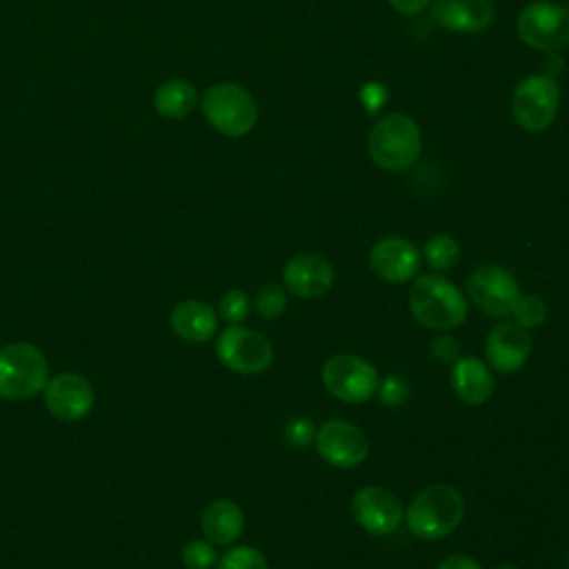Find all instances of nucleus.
<instances>
[{
    "label": "nucleus",
    "mask_w": 569,
    "mask_h": 569,
    "mask_svg": "<svg viewBox=\"0 0 569 569\" xmlns=\"http://www.w3.org/2000/svg\"><path fill=\"white\" fill-rule=\"evenodd\" d=\"M216 358L233 373L253 376L273 362V345L264 333L256 329L229 325L218 333Z\"/></svg>",
    "instance_id": "423d86ee"
},
{
    "label": "nucleus",
    "mask_w": 569,
    "mask_h": 569,
    "mask_svg": "<svg viewBox=\"0 0 569 569\" xmlns=\"http://www.w3.org/2000/svg\"><path fill=\"white\" fill-rule=\"evenodd\" d=\"M180 556H182V565H184L187 569H211V567L218 562L216 547H213V542H209L207 538H204V540H200V538L189 540V542L182 547Z\"/></svg>",
    "instance_id": "a878e982"
},
{
    "label": "nucleus",
    "mask_w": 569,
    "mask_h": 569,
    "mask_svg": "<svg viewBox=\"0 0 569 569\" xmlns=\"http://www.w3.org/2000/svg\"><path fill=\"white\" fill-rule=\"evenodd\" d=\"M282 282H284V289L296 298H305V300L320 298L333 284V267L320 253H311V251L296 253L284 262Z\"/></svg>",
    "instance_id": "dca6fc26"
},
{
    "label": "nucleus",
    "mask_w": 569,
    "mask_h": 569,
    "mask_svg": "<svg viewBox=\"0 0 569 569\" xmlns=\"http://www.w3.org/2000/svg\"><path fill=\"white\" fill-rule=\"evenodd\" d=\"M322 385L340 402L362 405L378 391L376 367L353 353H336L322 365Z\"/></svg>",
    "instance_id": "0eeeda50"
},
{
    "label": "nucleus",
    "mask_w": 569,
    "mask_h": 569,
    "mask_svg": "<svg viewBox=\"0 0 569 569\" xmlns=\"http://www.w3.org/2000/svg\"><path fill=\"white\" fill-rule=\"evenodd\" d=\"M198 104V91L193 82L182 78H171L162 82L153 93V109L167 120L187 118Z\"/></svg>",
    "instance_id": "412c9836"
},
{
    "label": "nucleus",
    "mask_w": 569,
    "mask_h": 569,
    "mask_svg": "<svg viewBox=\"0 0 569 569\" xmlns=\"http://www.w3.org/2000/svg\"><path fill=\"white\" fill-rule=\"evenodd\" d=\"M438 569H482V567L471 556L453 553V556H447L445 560H440Z\"/></svg>",
    "instance_id": "7c9ffc66"
},
{
    "label": "nucleus",
    "mask_w": 569,
    "mask_h": 569,
    "mask_svg": "<svg viewBox=\"0 0 569 569\" xmlns=\"http://www.w3.org/2000/svg\"><path fill=\"white\" fill-rule=\"evenodd\" d=\"M429 353H431L438 362H442V365H453V362L460 358V342H458L453 336L442 333V336H438V338L431 340Z\"/></svg>",
    "instance_id": "c756f323"
},
{
    "label": "nucleus",
    "mask_w": 569,
    "mask_h": 569,
    "mask_svg": "<svg viewBox=\"0 0 569 569\" xmlns=\"http://www.w3.org/2000/svg\"><path fill=\"white\" fill-rule=\"evenodd\" d=\"M202 116L222 136H247L258 122V104L253 96L236 82L211 84L200 100Z\"/></svg>",
    "instance_id": "20e7f679"
},
{
    "label": "nucleus",
    "mask_w": 569,
    "mask_h": 569,
    "mask_svg": "<svg viewBox=\"0 0 569 569\" xmlns=\"http://www.w3.org/2000/svg\"><path fill=\"white\" fill-rule=\"evenodd\" d=\"M218 311H220L222 320H227L229 325H240L242 320L249 318L251 302L242 289H229L227 293H222Z\"/></svg>",
    "instance_id": "bb28decb"
},
{
    "label": "nucleus",
    "mask_w": 569,
    "mask_h": 569,
    "mask_svg": "<svg viewBox=\"0 0 569 569\" xmlns=\"http://www.w3.org/2000/svg\"><path fill=\"white\" fill-rule=\"evenodd\" d=\"M316 438V425L311 418L307 416H298V418H291L287 425H284V440L296 447V449H302V447H309Z\"/></svg>",
    "instance_id": "c85d7f7f"
},
{
    "label": "nucleus",
    "mask_w": 569,
    "mask_h": 569,
    "mask_svg": "<svg viewBox=\"0 0 569 569\" xmlns=\"http://www.w3.org/2000/svg\"><path fill=\"white\" fill-rule=\"evenodd\" d=\"M511 316H513V320L520 327L533 329V327L545 322V318H547V302L540 296H536V293H520L516 298V302H513Z\"/></svg>",
    "instance_id": "5701e85b"
},
{
    "label": "nucleus",
    "mask_w": 569,
    "mask_h": 569,
    "mask_svg": "<svg viewBox=\"0 0 569 569\" xmlns=\"http://www.w3.org/2000/svg\"><path fill=\"white\" fill-rule=\"evenodd\" d=\"M376 393H378V398H380L382 405L400 407V405H405V402L409 400L411 389H409V385H407L405 378H400V376H387V378L380 380Z\"/></svg>",
    "instance_id": "cd10ccee"
},
{
    "label": "nucleus",
    "mask_w": 569,
    "mask_h": 569,
    "mask_svg": "<svg viewBox=\"0 0 569 569\" xmlns=\"http://www.w3.org/2000/svg\"><path fill=\"white\" fill-rule=\"evenodd\" d=\"M516 31L531 49L558 51L569 44V9L551 0H533L520 9Z\"/></svg>",
    "instance_id": "1a4fd4ad"
},
{
    "label": "nucleus",
    "mask_w": 569,
    "mask_h": 569,
    "mask_svg": "<svg viewBox=\"0 0 569 569\" xmlns=\"http://www.w3.org/2000/svg\"><path fill=\"white\" fill-rule=\"evenodd\" d=\"M531 353L529 329L520 327L516 320L498 322L485 340L487 365L500 373L518 371Z\"/></svg>",
    "instance_id": "2eb2a0df"
},
{
    "label": "nucleus",
    "mask_w": 569,
    "mask_h": 569,
    "mask_svg": "<svg viewBox=\"0 0 569 569\" xmlns=\"http://www.w3.org/2000/svg\"><path fill=\"white\" fill-rule=\"evenodd\" d=\"M362 100L367 102V107H369L371 111H376V109L380 107V102H385V87H373V84L365 87Z\"/></svg>",
    "instance_id": "473e14b6"
},
{
    "label": "nucleus",
    "mask_w": 569,
    "mask_h": 569,
    "mask_svg": "<svg viewBox=\"0 0 569 569\" xmlns=\"http://www.w3.org/2000/svg\"><path fill=\"white\" fill-rule=\"evenodd\" d=\"M422 149V136L413 118L405 113L382 116L369 131L367 151L376 167L385 171L409 169Z\"/></svg>",
    "instance_id": "7ed1b4c3"
},
{
    "label": "nucleus",
    "mask_w": 569,
    "mask_h": 569,
    "mask_svg": "<svg viewBox=\"0 0 569 569\" xmlns=\"http://www.w3.org/2000/svg\"><path fill=\"white\" fill-rule=\"evenodd\" d=\"M558 104L560 87L547 73L522 78L511 96V113L525 131H545L556 120Z\"/></svg>",
    "instance_id": "6e6552de"
},
{
    "label": "nucleus",
    "mask_w": 569,
    "mask_h": 569,
    "mask_svg": "<svg viewBox=\"0 0 569 569\" xmlns=\"http://www.w3.org/2000/svg\"><path fill=\"white\" fill-rule=\"evenodd\" d=\"M431 20L453 33H480L493 20L491 0H431Z\"/></svg>",
    "instance_id": "f3484780"
},
{
    "label": "nucleus",
    "mask_w": 569,
    "mask_h": 569,
    "mask_svg": "<svg viewBox=\"0 0 569 569\" xmlns=\"http://www.w3.org/2000/svg\"><path fill=\"white\" fill-rule=\"evenodd\" d=\"M567 9H569V7H567Z\"/></svg>",
    "instance_id": "f704fd0d"
},
{
    "label": "nucleus",
    "mask_w": 569,
    "mask_h": 569,
    "mask_svg": "<svg viewBox=\"0 0 569 569\" xmlns=\"http://www.w3.org/2000/svg\"><path fill=\"white\" fill-rule=\"evenodd\" d=\"M493 569H518V567H516V565H507V562H505V565H498V567H493Z\"/></svg>",
    "instance_id": "72a5a7b5"
},
{
    "label": "nucleus",
    "mask_w": 569,
    "mask_h": 569,
    "mask_svg": "<svg viewBox=\"0 0 569 569\" xmlns=\"http://www.w3.org/2000/svg\"><path fill=\"white\" fill-rule=\"evenodd\" d=\"M218 569H269L262 551L249 545H236L218 558Z\"/></svg>",
    "instance_id": "b1692460"
},
{
    "label": "nucleus",
    "mask_w": 569,
    "mask_h": 569,
    "mask_svg": "<svg viewBox=\"0 0 569 569\" xmlns=\"http://www.w3.org/2000/svg\"><path fill=\"white\" fill-rule=\"evenodd\" d=\"M351 516L365 531L373 536H389L405 520V509L400 498L389 489L367 485L353 493Z\"/></svg>",
    "instance_id": "f8f14e48"
},
{
    "label": "nucleus",
    "mask_w": 569,
    "mask_h": 569,
    "mask_svg": "<svg viewBox=\"0 0 569 569\" xmlns=\"http://www.w3.org/2000/svg\"><path fill=\"white\" fill-rule=\"evenodd\" d=\"M49 365L44 353L31 342L0 347V398L29 400L44 389Z\"/></svg>",
    "instance_id": "39448f33"
},
{
    "label": "nucleus",
    "mask_w": 569,
    "mask_h": 569,
    "mask_svg": "<svg viewBox=\"0 0 569 569\" xmlns=\"http://www.w3.org/2000/svg\"><path fill=\"white\" fill-rule=\"evenodd\" d=\"M520 293L516 276L500 264H480L467 278V298L493 318H507Z\"/></svg>",
    "instance_id": "9d476101"
},
{
    "label": "nucleus",
    "mask_w": 569,
    "mask_h": 569,
    "mask_svg": "<svg viewBox=\"0 0 569 569\" xmlns=\"http://www.w3.org/2000/svg\"><path fill=\"white\" fill-rule=\"evenodd\" d=\"M200 529L213 545H233L244 531V513L233 500H213L200 516Z\"/></svg>",
    "instance_id": "aec40b11"
},
{
    "label": "nucleus",
    "mask_w": 569,
    "mask_h": 569,
    "mask_svg": "<svg viewBox=\"0 0 569 569\" xmlns=\"http://www.w3.org/2000/svg\"><path fill=\"white\" fill-rule=\"evenodd\" d=\"M169 325L184 342H207L218 331V316L202 300H182L171 309Z\"/></svg>",
    "instance_id": "6ab92c4d"
},
{
    "label": "nucleus",
    "mask_w": 569,
    "mask_h": 569,
    "mask_svg": "<svg viewBox=\"0 0 569 569\" xmlns=\"http://www.w3.org/2000/svg\"><path fill=\"white\" fill-rule=\"evenodd\" d=\"M465 516V500L451 485H429L413 496L405 509L407 529L420 540H440L449 536Z\"/></svg>",
    "instance_id": "f03ea898"
},
{
    "label": "nucleus",
    "mask_w": 569,
    "mask_h": 569,
    "mask_svg": "<svg viewBox=\"0 0 569 569\" xmlns=\"http://www.w3.org/2000/svg\"><path fill=\"white\" fill-rule=\"evenodd\" d=\"M369 267L380 280L400 284L418 273L420 251L402 236H385L371 247Z\"/></svg>",
    "instance_id": "4468645a"
},
{
    "label": "nucleus",
    "mask_w": 569,
    "mask_h": 569,
    "mask_svg": "<svg viewBox=\"0 0 569 569\" xmlns=\"http://www.w3.org/2000/svg\"><path fill=\"white\" fill-rule=\"evenodd\" d=\"M460 258V244L447 233H438L425 244V260L433 271L451 269Z\"/></svg>",
    "instance_id": "4be33fe9"
},
{
    "label": "nucleus",
    "mask_w": 569,
    "mask_h": 569,
    "mask_svg": "<svg viewBox=\"0 0 569 569\" xmlns=\"http://www.w3.org/2000/svg\"><path fill=\"white\" fill-rule=\"evenodd\" d=\"M42 393L49 413L62 422L82 420L93 409L96 400L91 382L76 371L56 373L47 380Z\"/></svg>",
    "instance_id": "ddd939ff"
},
{
    "label": "nucleus",
    "mask_w": 569,
    "mask_h": 569,
    "mask_svg": "<svg viewBox=\"0 0 569 569\" xmlns=\"http://www.w3.org/2000/svg\"><path fill=\"white\" fill-rule=\"evenodd\" d=\"M491 367L476 356H460L451 365V389L465 405H485L493 393Z\"/></svg>",
    "instance_id": "a211bd4d"
},
{
    "label": "nucleus",
    "mask_w": 569,
    "mask_h": 569,
    "mask_svg": "<svg viewBox=\"0 0 569 569\" xmlns=\"http://www.w3.org/2000/svg\"><path fill=\"white\" fill-rule=\"evenodd\" d=\"M398 13L402 16H416L429 7L431 0H387Z\"/></svg>",
    "instance_id": "2f4dec72"
},
{
    "label": "nucleus",
    "mask_w": 569,
    "mask_h": 569,
    "mask_svg": "<svg viewBox=\"0 0 569 569\" xmlns=\"http://www.w3.org/2000/svg\"><path fill=\"white\" fill-rule=\"evenodd\" d=\"M316 449L325 462L338 469H351L365 462L369 456V438L367 433L347 420H325L316 429Z\"/></svg>",
    "instance_id": "9b49d317"
},
{
    "label": "nucleus",
    "mask_w": 569,
    "mask_h": 569,
    "mask_svg": "<svg viewBox=\"0 0 569 569\" xmlns=\"http://www.w3.org/2000/svg\"><path fill=\"white\" fill-rule=\"evenodd\" d=\"M409 311L413 320L433 331H449L465 322L469 302L449 278L438 273L418 276L409 289Z\"/></svg>",
    "instance_id": "f257e3e1"
},
{
    "label": "nucleus",
    "mask_w": 569,
    "mask_h": 569,
    "mask_svg": "<svg viewBox=\"0 0 569 569\" xmlns=\"http://www.w3.org/2000/svg\"><path fill=\"white\" fill-rule=\"evenodd\" d=\"M256 309L267 320L282 316V311L287 309V291L276 282L262 284L256 293Z\"/></svg>",
    "instance_id": "393cba45"
}]
</instances>
